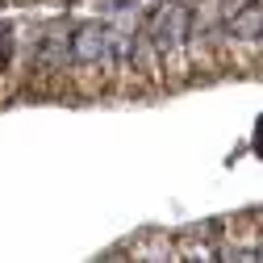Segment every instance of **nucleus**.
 I'll list each match as a JSON object with an SVG mask.
<instances>
[{
    "label": "nucleus",
    "instance_id": "obj_1",
    "mask_svg": "<svg viewBox=\"0 0 263 263\" xmlns=\"http://www.w3.org/2000/svg\"><path fill=\"white\" fill-rule=\"evenodd\" d=\"M263 29V9H247L242 17H234V34L238 38H255Z\"/></svg>",
    "mask_w": 263,
    "mask_h": 263
}]
</instances>
